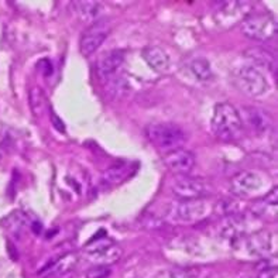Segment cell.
<instances>
[{"label": "cell", "instance_id": "cell-23", "mask_svg": "<svg viewBox=\"0 0 278 278\" xmlns=\"http://www.w3.org/2000/svg\"><path fill=\"white\" fill-rule=\"evenodd\" d=\"M110 276V268L107 266H93L86 271V278H107Z\"/></svg>", "mask_w": 278, "mask_h": 278}, {"label": "cell", "instance_id": "cell-25", "mask_svg": "<svg viewBox=\"0 0 278 278\" xmlns=\"http://www.w3.org/2000/svg\"><path fill=\"white\" fill-rule=\"evenodd\" d=\"M51 118H53V122H54L53 124H54V126L58 128L60 131H65L64 122H62V120H60V118H58L57 115H54V113H53V116H51Z\"/></svg>", "mask_w": 278, "mask_h": 278}, {"label": "cell", "instance_id": "cell-7", "mask_svg": "<svg viewBox=\"0 0 278 278\" xmlns=\"http://www.w3.org/2000/svg\"><path fill=\"white\" fill-rule=\"evenodd\" d=\"M172 191L181 199H201L211 193V185L202 178L180 175L172 182Z\"/></svg>", "mask_w": 278, "mask_h": 278}, {"label": "cell", "instance_id": "cell-3", "mask_svg": "<svg viewBox=\"0 0 278 278\" xmlns=\"http://www.w3.org/2000/svg\"><path fill=\"white\" fill-rule=\"evenodd\" d=\"M214 206L209 202L201 198V199H182L181 202L172 205L170 216L172 220L177 223H185V225H193L196 222H201L205 217H208L212 212Z\"/></svg>", "mask_w": 278, "mask_h": 278}, {"label": "cell", "instance_id": "cell-11", "mask_svg": "<svg viewBox=\"0 0 278 278\" xmlns=\"http://www.w3.org/2000/svg\"><path fill=\"white\" fill-rule=\"evenodd\" d=\"M124 62V53L122 50H113L103 54L96 62V72L100 79L107 81L118 75Z\"/></svg>", "mask_w": 278, "mask_h": 278}, {"label": "cell", "instance_id": "cell-17", "mask_svg": "<svg viewBox=\"0 0 278 278\" xmlns=\"http://www.w3.org/2000/svg\"><path fill=\"white\" fill-rule=\"evenodd\" d=\"M74 7L78 16L85 22H96L102 10V4L99 1H75Z\"/></svg>", "mask_w": 278, "mask_h": 278}, {"label": "cell", "instance_id": "cell-1", "mask_svg": "<svg viewBox=\"0 0 278 278\" xmlns=\"http://www.w3.org/2000/svg\"><path fill=\"white\" fill-rule=\"evenodd\" d=\"M211 127L217 139L227 143L240 139L245 128L239 110L227 102L217 103L215 106Z\"/></svg>", "mask_w": 278, "mask_h": 278}, {"label": "cell", "instance_id": "cell-16", "mask_svg": "<svg viewBox=\"0 0 278 278\" xmlns=\"http://www.w3.org/2000/svg\"><path fill=\"white\" fill-rule=\"evenodd\" d=\"M245 55H246L248 60H251L254 62V65H260V66L267 68L270 71L276 69V58H274V55L266 51L264 48H260V47L248 48V50H246Z\"/></svg>", "mask_w": 278, "mask_h": 278}, {"label": "cell", "instance_id": "cell-20", "mask_svg": "<svg viewBox=\"0 0 278 278\" xmlns=\"http://www.w3.org/2000/svg\"><path fill=\"white\" fill-rule=\"evenodd\" d=\"M128 174H130V164H120L107 168L102 175V180L109 185H116L119 182L124 181Z\"/></svg>", "mask_w": 278, "mask_h": 278}, {"label": "cell", "instance_id": "cell-2", "mask_svg": "<svg viewBox=\"0 0 278 278\" xmlns=\"http://www.w3.org/2000/svg\"><path fill=\"white\" fill-rule=\"evenodd\" d=\"M146 136L161 151H171L182 149L186 143V133L175 123H151L146 127Z\"/></svg>", "mask_w": 278, "mask_h": 278}, {"label": "cell", "instance_id": "cell-14", "mask_svg": "<svg viewBox=\"0 0 278 278\" xmlns=\"http://www.w3.org/2000/svg\"><path fill=\"white\" fill-rule=\"evenodd\" d=\"M143 58L149 64L151 69L157 72H165L170 69V55L164 48L158 45H149L143 50Z\"/></svg>", "mask_w": 278, "mask_h": 278}, {"label": "cell", "instance_id": "cell-6", "mask_svg": "<svg viewBox=\"0 0 278 278\" xmlns=\"http://www.w3.org/2000/svg\"><path fill=\"white\" fill-rule=\"evenodd\" d=\"M239 88L248 96H261L268 91V81L263 72L253 65H245L239 68L236 74Z\"/></svg>", "mask_w": 278, "mask_h": 278}, {"label": "cell", "instance_id": "cell-18", "mask_svg": "<svg viewBox=\"0 0 278 278\" xmlns=\"http://www.w3.org/2000/svg\"><path fill=\"white\" fill-rule=\"evenodd\" d=\"M29 102L34 116H43V113L48 107V100L40 86H32L29 93Z\"/></svg>", "mask_w": 278, "mask_h": 278}, {"label": "cell", "instance_id": "cell-8", "mask_svg": "<svg viewBox=\"0 0 278 278\" xmlns=\"http://www.w3.org/2000/svg\"><path fill=\"white\" fill-rule=\"evenodd\" d=\"M110 31H112L110 22L106 19H97L96 22L92 23V26L86 30L81 38V44H79L81 53L85 57L92 55L103 44Z\"/></svg>", "mask_w": 278, "mask_h": 278}, {"label": "cell", "instance_id": "cell-9", "mask_svg": "<svg viewBox=\"0 0 278 278\" xmlns=\"http://www.w3.org/2000/svg\"><path fill=\"white\" fill-rule=\"evenodd\" d=\"M239 113L242 118L243 127L246 126L251 133L257 136L266 134L273 127V118L264 109L257 106H245Z\"/></svg>", "mask_w": 278, "mask_h": 278}, {"label": "cell", "instance_id": "cell-10", "mask_svg": "<svg viewBox=\"0 0 278 278\" xmlns=\"http://www.w3.org/2000/svg\"><path fill=\"white\" fill-rule=\"evenodd\" d=\"M264 185V180L254 171H242L236 174L230 181V189L237 196H251Z\"/></svg>", "mask_w": 278, "mask_h": 278}, {"label": "cell", "instance_id": "cell-19", "mask_svg": "<svg viewBox=\"0 0 278 278\" xmlns=\"http://www.w3.org/2000/svg\"><path fill=\"white\" fill-rule=\"evenodd\" d=\"M247 247L251 254H264L267 253L271 247V237L268 233H254L248 237L247 240Z\"/></svg>", "mask_w": 278, "mask_h": 278}, {"label": "cell", "instance_id": "cell-4", "mask_svg": "<svg viewBox=\"0 0 278 278\" xmlns=\"http://www.w3.org/2000/svg\"><path fill=\"white\" fill-rule=\"evenodd\" d=\"M242 32L256 41H268L277 32L276 17L270 13H254L243 19Z\"/></svg>", "mask_w": 278, "mask_h": 278}, {"label": "cell", "instance_id": "cell-26", "mask_svg": "<svg viewBox=\"0 0 278 278\" xmlns=\"http://www.w3.org/2000/svg\"><path fill=\"white\" fill-rule=\"evenodd\" d=\"M260 278H277V270L276 268H267L266 271L261 273Z\"/></svg>", "mask_w": 278, "mask_h": 278}, {"label": "cell", "instance_id": "cell-22", "mask_svg": "<svg viewBox=\"0 0 278 278\" xmlns=\"http://www.w3.org/2000/svg\"><path fill=\"white\" fill-rule=\"evenodd\" d=\"M214 211L217 215H229V216H233L237 214V205L235 201H230V199H223V201H219V202L215 203Z\"/></svg>", "mask_w": 278, "mask_h": 278}, {"label": "cell", "instance_id": "cell-24", "mask_svg": "<svg viewBox=\"0 0 278 278\" xmlns=\"http://www.w3.org/2000/svg\"><path fill=\"white\" fill-rule=\"evenodd\" d=\"M171 278H196L198 271L192 268H174L170 273Z\"/></svg>", "mask_w": 278, "mask_h": 278}, {"label": "cell", "instance_id": "cell-15", "mask_svg": "<svg viewBox=\"0 0 278 278\" xmlns=\"http://www.w3.org/2000/svg\"><path fill=\"white\" fill-rule=\"evenodd\" d=\"M131 91V86L126 79V76L119 72L118 75L112 76L106 81V92L112 99H122Z\"/></svg>", "mask_w": 278, "mask_h": 278}, {"label": "cell", "instance_id": "cell-13", "mask_svg": "<svg viewBox=\"0 0 278 278\" xmlns=\"http://www.w3.org/2000/svg\"><path fill=\"white\" fill-rule=\"evenodd\" d=\"M78 261H79V258H78L76 254H74V253H66L64 256L55 258L48 266H45V267L40 271V276L44 278L65 276V274L71 273V271L76 267Z\"/></svg>", "mask_w": 278, "mask_h": 278}, {"label": "cell", "instance_id": "cell-21", "mask_svg": "<svg viewBox=\"0 0 278 278\" xmlns=\"http://www.w3.org/2000/svg\"><path fill=\"white\" fill-rule=\"evenodd\" d=\"M189 69L198 81H209L212 78V68L209 61L201 57L193 58L189 62Z\"/></svg>", "mask_w": 278, "mask_h": 278}, {"label": "cell", "instance_id": "cell-5", "mask_svg": "<svg viewBox=\"0 0 278 278\" xmlns=\"http://www.w3.org/2000/svg\"><path fill=\"white\" fill-rule=\"evenodd\" d=\"M85 254L97 266H110L122 257V248L109 237H95L85 246Z\"/></svg>", "mask_w": 278, "mask_h": 278}, {"label": "cell", "instance_id": "cell-12", "mask_svg": "<svg viewBox=\"0 0 278 278\" xmlns=\"http://www.w3.org/2000/svg\"><path fill=\"white\" fill-rule=\"evenodd\" d=\"M164 162L172 172L180 175H188L195 165V155L192 151L178 149L167 153V155L164 157Z\"/></svg>", "mask_w": 278, "mask_h": 278}]
</instances>
